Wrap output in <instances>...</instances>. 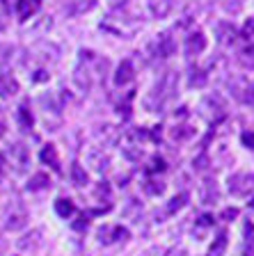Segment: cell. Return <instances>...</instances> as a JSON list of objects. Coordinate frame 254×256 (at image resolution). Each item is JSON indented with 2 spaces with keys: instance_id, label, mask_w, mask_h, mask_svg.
<instances>
[{
  "instance_id": "1",
  "label": "cell",
  "mask_w": 254,
  "mask_h": 256,
  "mask_svg": "<svg viewBox=\"0 0 254 256\" xmlns=\"http://www.w3.org/2000/svg\"><path fill=\"white\" fill-rule=\"evenodd\" d=\"M254 190V174H233L229 176V192L233 197H247Z\"/></svg>"
},
{
  "instance_id": "2",
  "label": "cell",
  "mask_w": 254,
  "mask_h": 256,
  "mask_svg": "<svg viewBox=\"0 0 254 256\" xmlns=\"http://www.w3.org/2000/svg\"><path fill=\"white\" fill-rule=\"evenodd\" d=\"M206 50V37H204V32H190L188 39H185V53L188 55H199Z\"/></svg>"
},
{
  "instance_id": "3",
  "label": "cell",
  "mask_w": 254,
  "mask_h": 256,
  "mask_svg": "<svg viewBox=\"0 0 254 256\" xmlns=\"http://www.w3.org/2000/svg\"><path fill=\"white\" fill-rule=\"evenodd\" d=\"M133 78H135V69H133V62H131V60H124V62L117 66L115 85H117V87H124V85H128Z\"/></svg>"
},
{
  "instance_id": "4",
  "label": "cell",
  "mask_w": 254,
  "mask_h": 256,
  "mask_svg": "<svg viewBox=\"0 0 254 256\" xmlns=\"http://www.w3.org/2000/svg\"><path fill=\"white\" fill-rule=\"evenodd\" d=\"M199 199L201 204H215L220 199V190H217V183L206 178V181L201 183V190H199Z\"/></svg>"
},
{
  "instance_id": "5",
  "label": "cell",
  "mask_w": 254,
  "mask_h": 256,
  "mask_svg": "<svg viewBox=\"0 0 254 256\" xmlns=\"http://www.w3.org/2000/svg\"><path fill=\"white\" fill-rule=\"evenodd\" d=\"M39 7H42L39 0H19V2H16V14H19L21 21H28L32 14H37Z\"/></svg>"
},
{
  "instance_id": "6",
  "label": "cell",
  "mask_w": 254,
  "mask_h": 256,
  "mask_svg": "<svg viewBox=\"0 0 254 256\" xmlns=\"http://www.w3.org/2000/svg\"><path fill=\"white\" fill-rule=\"evenodd\" d=\"M215 34H217V42L224 44V46L236 42V28H233L229 21L217 23V26H215Z\"/></svg>"
},
{
  "instance_id": "7",
  "label": "cell",
  "mask_w": 254,
  "mask_h": 256,
  "mask_svg": "<svg viewBox=\"0 0 254 256\" xmlns=\"http://www.w3.org/2000/svg\"><path fill=\"white\" fill-rule=\"evenodd\" d=\"M16 92H19V82L14 76L0 74V98H12Z\"/></svg>"
},
{
  "instance_id": "8",
  "label": "cell",
  "mask_w": 254,
  "mask_h": 256,
  "mask_svg": "<svg viewBox=\"0 0 254 256\" xmlns=\"http://www.w3.org/2000/svg\"><path fill=\"white\" fill-rule=\"evenodd\" d=\"M172 7H174V0H149V12H151L156 18L169 16Z\"/></svg>"
},
{
  "instance_id": "9",
  "label": "cell",
  "mask_w": 254,
  "mask_h": 256,
  "mask_svg": "<svg viewBox=\"0 0 254 256\" xmlns=\"http://www.w3.org/2000/svg\"><path fill=\"white\" fill-rule=\"evenodd\" d=\"M158 53L163 55V58H172V55L176 53V42L169 32H163L158 37Z\"/></svg>"
},
{
  "instance_id": "10",
  "label": "cell",
  "mask_w": 254,
  "mask_h": 256,
  "mask_svg": "<svg viewBox=\"0 0 254 256\" xmlns=\"http://www.w3.org/2000/svg\"><path fill=\"white\" fill-rule=\"evenodd\" d=\"M39 158H42L44 165H51L55 172H60V158H58V149H55V144H46L42 149V154H39Z\"/></svg>"
},
{
  "instance_id": "11",
  "label": "cell",
  "mask_w": 254,
  "mask_h": 256,
  "mask_svg": "<svg viewBox=\"0 0 254 256\" xmlns=\"http://www.w3.org/2000/svg\"><path fill=\"white\" fill-rule=\"evenodd\" d=\"M46 188H51V178H48V174H44V172L35 174L30 181H28V190L30 192H39V190H46Z\"/></svg>"
},
{
  "instance_id": "12",
  "label": "cell",
  "mask_w": 254,
  "mask_h": 256,
  "mask_svg": "<svg viewBox=\"0 0 254 256\" xmlns=\"http://www.w3.org/2000/svg\"><path fill=\"white\" fill-rule=\"evenodd\" d=\"M71 181H74V186H78V188H85L87 183H90L87 172H85L83 165H78V162H74V165H71Z\"/></svg>"
},
{
  "instance_id": "13",
  "label": "cell",
  "mask_w": 254,
  "mask_h": 256,
  "mask_svg": "<svg viewBox=\"0 0 254 256\" xmlns=\"http://www.w3.org/2000/svg\"><path fill=\"white\" fill-rule=\"evenodd\" d=\"M74 210H76V206H74V202H71V199H58V202H55V213L60 215V218L62 220H67V218H71V215H74Z\"/></svg>"
},
{
  "instance_id": "14",
  "label": "cell",
  "mask_w": 254,
  "mask_h": 256,
  "mask_svg": "<svg viewBox=\"0 0 254 256\" xmlns=\"http://www.w3.org/2000/svg\"><path fill=\"white\" fill-rule=\"evenodd\" d=\"M28 224V220H26V213H12L10 218H7V231H21L23 226Z\"/></svg>"
},
{
  "instance_id": "15",
  "label": "cell",
  "mask_w": 254,
  "mask_h": 256,
  "mask_svg": "<svg viewBox=\"0 0 254 256\" xmlns=\"http://www.w3.org/2000/svg\"><path fill=\"white\" fill-rule=\"evenodd\" d=\"M224 250H227V234H217V238L213 240V245L211 250H208V256H222Z\"/></svg>"
},
{
  "instance_id": "16",
  "label": "cell",
  "mask_w": 254,
  "mask_h": 256,
  "mask_svg": "<svg viewBox=\"0 0 254 256\" xmlns=\"http://www.w3.org/2000/svg\"><path fill=\"white\" fill-rule=\"evenodd\" d=\"M185 202H188V194H185V192H181V194H176V197H172V199H169V204H167V213H169V215L179 213L181 208L185 206Z\"/></svg>"
},
{
  "instance_id": "17",
  "label": "cell",
  "mask_w": 254,
  "mask_h": 256,
  "mask_svg": "<svg viewBox=\"0 0 254 256\" xmlns=\"http://www.w3.org/2000/svg\"><path fill=\"white\" fill-rule=\"evenodd\" d=\"M238 62L243 64V66H247V69H254V44H249V46H245L243 50H240Z\"/></svg>"
},
{
  "instance_id": "18",
  "label": "cell",
  "mask_w": 254,
  "mask_h": 256,
  "mask_svg": "<svg viewBox=\"0 0 254 256\" xmlns=\"http://www.w3.org/2000/svg\"><path fill=\"white\" fill-rule=\"evenodd\" d=\"M206 74H204V71L201 69H192L190 71V80H188V82H190V87H204L206 85Z\"/></svg>"
},
{
  "instance_id": "19",
  "label": "cell",
  "mask_w": 254,
  "mask_h": 256,
  "mask_svg": "<svg viewBox=\"0 0 254 256\" xmlns=\"http://www.w3.org/2000/svg\"><path fill=\"white\" fill-rule=\"evenodd\" d=\"M142 188H144L147 194H154V197H158V194L165 192V183H160V181H147Z\"/></svg>"
},
{
  "instance_id": "20",
  "label": "cell",
  "mask_w": 254,
  "mask_h": 256,
  "mask_svg": "<svg viewBox=\"0 0 254 256\" xmlns=\"http://www.w3.org/2000/svg\"><path fill=\"white\" fill-rule=\"evenodd\" d=\"M19 122H21L23 128H32V124H35V117H32V112L26 106L19 108Z\"/></svg>"
},
{
  "instance_id": "21",
  "label": "cell",
  "mask_w": 254,
  "mask_h": 256,
  "mask_svg": "<svg viewBox=\"0 0 254 256\" xmlns=\"http://www.w3.org/2000/svg\"><path fill=\"white\" fill-rule=\"evenodd\" d=\"M96 197H106V199H110V186H108L106 181H101L99 186H96Z\"/></svg>"
},
{
  "instance_id": "22",
  "label": "cell",
  "mask_w": 254,
  "mask_h": 256,
  "mask_svg": "<svg viewBox=\"0 0 254 256\" xmlns=\"http://www.w3.org/2000/svg\"><path fill=\"white\" fill-rule=\"evenodd\" d=\"M112 234H115V240H128V229H124V226H115L112 229Z\"/></svg>"
},
{
  "instance_id": "23",
  "label": "cell",
  "mask_w": 254,
  "mask_h": 256,
  "mask_svg": "<svg viewBox=\"0 0 254 256\" xmlns=\"http://www.w3.org/2000/svg\"><path fill=\"white\" fill-rule=\"evenodd\" d=\"M206 162H208V158H206V154H201L199 158H195L192 160V165H195V170H206Z\"/></svg>"
},
{
  "instance_id": "24",
  "label": "cell",
  "mask_w": 254,
  "mask_h": 256,
  "mask_svg": "<svg viewBox=\"0 0 254 256\" xmlns=\"http://www.w3.org/2000/svg\"><path fill=\"white\" fill-rule=\"evenodd\" d=\"M151 172H163L165 170V160L163 158H154L151 160V167H149Z\"/></svg>"
},
{
  "instance_id": "25",
  "label": "cell",
  "mask_w": 254,
  "mask_h": 256,
  "mask_svg": "<svg viewBox=\"0 0 254 256\" xmlns=\"http://www.w3.org/2000/svg\"><path fill=\"white\" fill-rule=\"evenodd\" d=\"M243 144L247 146V149H254V133H243Z\"/></svg>"
},
{
  "instance_id": "26",
  "label": "cell",
  "mask_w": 254,
  "mask_h": 256,
  "mask_svg": "<svg viewBox=\"0 0 254 256\" xmlns=\"http://www.w3.org/2000/svg\"><path fill=\"white\" fill-rule=\"evenodd\" d=\"M222 218L224 220H236L238 218V208H227V210L222 213Z\"/></svg>"
},
{
  "instance_id": "27",
  "label": "cell",
  "mask_w": 254,
  "mask_h": 256,
  "mask_svg": "<svg viewBox=\"0 0 254 256\" xmlns=\"http://www.w3.org/2000/svg\"><path fill=\"white\" fill-rule=\"evenodd\" d=\"M87 224H90V222H87V218H80L78 222H74V229L76 231H83V229H87Z\"/></svg>"
},
{
  "instance_id": "28",
  "label": "cell",
  "mask_w": 254,
  "mask_h": 256,
  "mask_svg": "<svg viewBox=\"0 0 254 256\" xmlns=\"http://www.w3.org/2000/svg\"><path fill=\"white\" fill-rule=\"evenodd\" d=\"M211 224H213L211 215H201V218H199V226H211Z\"/></svg>"
},
{
  "instance_id": "29",
  "label": "cell",
  "mask_w": 254,
  "mask_h": 256,
  "mask_svg": "<svg viewBox=\"0 0 254 256\" xmlns=\"http://www.w3.org/2000/svg\"><path fill=\"white\" fill-rule=\"evenodd\" d=\"M35 80H37V82H44V80H48V74H46V71H37Z\"/></svg>"
},
{
  "instance_id": "30",
  "label": "cell",
  "mask_w": 254,
  "mask_h": 256,
  "mask_svg": "<svg viewBox=\"0 0 254 256\" xmlns=\"http://www.w3.org/2000/svg\"><path fill=\"white\" fill-rule=\"evenodd\" d=\"M245 34H247V37L254 34V21H247V26H245Z\"/></svg>"
},
{
  "instance_id": "31",
  "label": "cell",
  "mask_w": 254,
  "mask_h": 256,
  "mask_svg": "<svg viewBox=\"0 0 254 256\" xmlns=\"http://www.w3.org/2000/svg\"><path fill=\"white\" fill-rule=\"evenodd\" d=\"M3 170H5V156L0 154V174H3Z\"/></svg>"
}]
</instances>
